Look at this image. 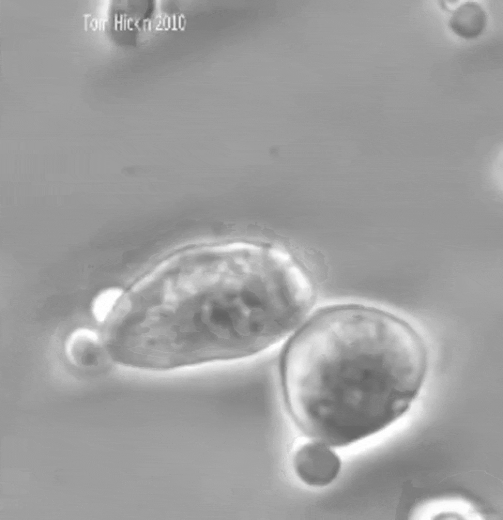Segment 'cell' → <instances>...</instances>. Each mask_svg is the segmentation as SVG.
Listing matches in <instances>:
<instances>
[{"label":"cell","mask_w":503,"mask_h":520,"mask_svg":"<svg viewBox=\"0 0 503 520\" xmlns=\"http://www.w3.org/2000/svg\"><path fill=\"white\" fill-rule=\"evenodd\" d=\"M428 368L426 344L406 321L367 307L330 308L314 317L287 348L288 411L307 437L345 447L403 416Z\"/></svg>","instance_id":"1"},{"label":"cell","mask_w":503,"mask_h":520,"mask_svg":"<svg viewBox=\"0 0 503 520\" xmlns=\"http://www.w3.org/2000/svg\"><path fill=\"white\" fill-rule=\"evenodd\" d=\"M487 23L484 9L476 2L468 1L460 5L453 12L449 21L451 30L465 39L480 36Z\"/></svg>","instance_id":"4"},{"label":"cell","mask_w":503,"mask_h":520,"mask_svg":"<svg viewBox=\"0 0 503 520\" xmlns=\"http://www.w3.org/2000/svg\"><path fill=\"white\" fill-rule=\"evenodd\" d=\"M91 15V14H83V16L84 17V28H85V29H86V30L87 29V17H89V16H90Z\"/></svg>","instance_id":"6"},{"label":"cell","mask_w":503,"mask_h":520,"mask_svg":"<svg viewBox=\"0 0 503 520\" xmlns=\"http://www.w3.org/2000/svg\"><path fill=\"white\" fill-rule=\"evenodd\" d=\"M293 467L296 475L304 483L322 487L337 477L341 462L331 447L314 441L303 445L296 451Z\"/></svg>","instance_id":"2"},{"label":"cell","mask_w":503,"mask_h":520,"mask_svg":"<svg viewBox=\"0 0 503 520\" xmlns=\"http://www.w3.org/2000/svg\"><path fill=\"white\" fill-rule=\"evenodd\" d=\"M123 294L122 289L117 287L109 288L99 292L92 304V312L95 319L98 321L105 320Z\"/></svg>","instance_id":"5"},{"label":"cell","mask_w":503,"mask_h":520,"mask_svg":"<svg viewBox=\"0 0 503 520\" xmlns=\"http://www.w3.org/2000/svg\"><path fill=\"white\" fill-rule=\"evenodd\" d=\"M100 347L94 332L80 329L70 336L65 344V352L73 364L79 367H90L98 364Z\"/></svg>","instance_id":"3"}]
</instances>
